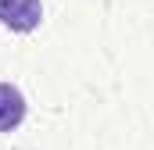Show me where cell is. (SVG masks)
Listing matches in <instances>:
<instances>
[{"instance_id":"2","label":"cell","mask_w":154,"mask_h":150,"mask_svg":"<svg viewBox=\"0 0 154 150\" xmlns=\"http://www.w3.org/2000/svg\"><path fill=\"white\" fill-rule=\"evenodd\" d=\"M22 118H25V97H22V89L11 86V82H0V132L18 129Z\"/></svg>"},{"instance_id":"1","label":"cell","mask_w":154,"mask_h":150,"mask_svg":"<svg viewBox=\"0 0 154 150\" xmlns=\"http://www.w3.org/2000/svg\"><path fill=\"white\" fill-rule=\"evenodd\" d=\"M0 22L11 32H32L43 22L39 0H0Z\"/></svg>"}]
</instances>
